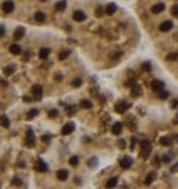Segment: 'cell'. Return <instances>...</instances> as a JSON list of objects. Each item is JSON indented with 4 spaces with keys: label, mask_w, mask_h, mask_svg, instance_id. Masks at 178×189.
Wrapping results in <instances>:
<instances>
[{
    "label": "cell",
    "mask_w": 178,
    "mask_h": 189,
    "mask_svg": "<svg viewBox=\"0 0 178 189\" xmlns=\"http://www.w3.org/2000/svg\"><path fill=\"white\" fill-rule=\"evenodd\" d=\"M150 151H152V145H150V142H147V140L140 142V156H142V158H148Z\"/></svg>",
    "instance_id": "1"
},
{
    "label": "cell",
    "mask_w": 178,
    "mask_h": 189,
    "mask_svg": "<svg viewBox=\"0 0 178 189\" xmlns=\"http://www.w3.org/2000/svg\"><path fill=\"white\" fill-rule=\"evenodd\" d=\"M129 107H130V104H129L127 100H119V102L116 104L114 110H116L117 113H125L129 110Z\"/></svg>",
    "instance_id": "2"
},
{
    "label": "cell",
    "mask_w": 178,
    "mask_h": 189,
    "mask_svg": "<svg viewBox=\"0 0 178 189\" xmlns=\"http://www.w3.org/2000/svg\"><path fill=\"white\" fill-rule=\"evenodd\" d=\"M25 145L28 146V148H31V146H35V133H33V130H31V128H28V130H26Z\"/></svg>",
    "instance_id": "3"
},
{
    "label": "cell",
    "mask_w": 178,
    "mask_h": 189,
    "mask_svg": "<svg viewBox=\"0 0 178 189\" xmlns=\"http://www.w3.org/2000/svg\"><path fill=\"white\" fill-rule=\"evenodd\" d=\"M150 87H152L153 92H160L165 89V84H163V81H160V79H153L152 84H150Z\"/></svg>",
    "instance_id": "4"
},
{
    "label": "cell",
    "mask_w": 178,
    "mask_h": 189,
    "mask_svg": "<svg viewBox=\"0 0 178 189\" xmlns=\"http://www.w3.org/2000/svg\"><path fill=\"white\" fill-rule=\"evenodd\" d=\"M31 94H33V97H35L36 100H40L41 96H43V87H41L40 84H35V86L31 87Z\"/></svg>",
    "instance_id": "5"
},
{
    "label": "cell",
    "mask_w": 178,
    "mask_h": 189,
    "mask_svg": "<svg viewBox=\"0 0 178 189\" xmlns=\"http://www.w3.org/2000/svg\"><path fill=\"white\" fill-rule=\"evenodd\" d=\"M35 169L38 173H46V171H48V164H46L41 158H38L36 159V164H35Z\"/></svg>",
    "instance_id": "6"
},
{
    "label": "cell",
    "mask_w": 178,
    "mask_h": 189,
    "mask_svg": "<svg viewBox=\"0 0 178 189\" xmlns=\"http://www.w3.org/2000/svg\"><path fill=\"white\" fill-rule=\"evenodd\" d=\"M13 8H15V5H13V2H12V0H7V2H3V5H2L3 13H12Z\"/></svg>",
    "instance_id": "7"
},
{
    "label": "cell",
    "mask_w": 178,
    "mask_h": 189,
    "mask_svg": "<svg viewBox=\"0 0 178 189\" xmlns=\"http://www.w3.org/2000/svg\"><path fill=\"white\" fill-rule=\"evenodd\" d=\"M73 132H74V123H73V122H68L66 125L61 128L63 135H69V133H73Z\"/></svg>",
    "instance_id": "8"
},
{
    "label": "cell",
    "mask_w": 178,
    "mask_h": 189,
    "mask_svg": "<svg viewBox=\"0 0 178 189\" xmlns=\"http://www.w3.org/2000/svg\"><path fill=\"white\" fill-rule=\"evenodd\" d=\"M132 158H130V156H125V158H122L121 159V168L122 169H127V168H130V166H132Z\"/></svg>",
    "instance_id": "9"
},
{
    "label": "cell",
    "mask_w": 178,
    "mask_h": 189,
    "mask_svg": "<svg viewBox=\"0 0 178 189\" xmlns=\"http://www.w3.org/2000/svg\"><path fill=\"white\" fill-rule=\"evenodd\" d=\"M73 18H74V21H84L86 20V13L81 12V10H76L73 13Z\"/></svg>",
    "instance_id": "10"
},
{
    "label": "cell",
    "mask_w": 178,
    "mask_h": 189,
    "mask_svg": "<svg viewBox=\"0 0 178 189\" xmlns=\"http://www.w3.org/2000/svg\"><path fill=\"white\" fill-rule=\"evenodd\" d=\"M173 28V21L167 20V21H163L162 25H160V31H163V33H167V31H170Z\"/></svg>",
    "instance_id": "11"
},
{
    "label": "cell",
    "mask_w": 178,
    "mask_h": 189,
    "mask_svg": "<svg viewBox=\"0 0 178 189\" xmlns=\"http://www.w3.org/2000/svg\"><path fill=\"white\" fill-rule=\"evenodd\" d=\"M23 35H25V28H23V26H18L15 30V33H13V38H15V40H21Z\"/></svg>",
    "instance_id": "12"
},
{
    "label": "cell",
    "mask_w": 178,
    "mask_h": 189,
    "mask_svg": "<svg viewBox=\"0 0 178 189\" xmlns=\"http://www.w3.org/2000/svg\"><path fill=\"white\" fill-rule=\"evenodd\" d=\"M130 89H132V96H134V97H137V96H140V94H142V87L139 86L137 82H135L134 86H130Z\"/></svg>",
    "instance_id": "13"
},
{
    "label": "cell",
    "mask_w": 178,
    "mask_h": 189,
    "mask_svg": "<svg viewBox=\"0 0 178 189\" xmlns=\"http://www.w3.org/2000/svg\"><path fill=\"white\" fill-rule=\"evenodd\" d=\"M112 133H114V135H121V133H122V123H119V122L114 123V125H112Z\"/></svg>",
    "instance_id": "14"
},
{
    "label": "cell",
    "mask_w": 178,
    "mask_h": 189,
    "mask_svg": "<svg viewBox=\"0 0 178 189\" xmlns=\"http://www.w3.org/2000/svg\"><path fill=\"white\" fill-rule=\"evenodd\" d=\"M163 10H165V5H163V3H155V5L152 7V13H155V15H157V13H162Z\"/></svg>",
    "instance_id": "15"
},
{
    "label": "cell",
    "mask_w": 178,
    "mask_h": 189,
    "mask_svg": "<svg viewBox=\"0 0 178 189\" xmlns=\"http://www.w3.org/2000/svg\"><path fill=\"white\" fill-rule=\"evenodd\" d=\"M116 10H117V7L114 5V3H109V5L104 8V13H106V15H114V12Z\"/></svg>",
    "instance_id": "16"
},
{
    "label": "cell",
    "mask_w": 178,
    "mask_h": 189,
    "mask_svg": "<svg viewBox=\"0 0 178 189\" xmlns=\"http://www.w3.org/2000/svg\"><path fill=\"white\" fill-rule=\"evenodd\" d=\"M38 56H40L41 59H46V58L50 56V48H41L40 53H38Z\"/></svg>",
    "instance_id": "17"
},
{
    "label": "cell",
    "mask_w": 178,
    "mask_h": 189,
    "mask_svg": "<svg viewBox=\"0 0 178 189\" xmlns=\"http://www.w3.org/2000/svg\"><path fill=\"white\" fill-rule=\"evenodd\" d=\"M56 176H58V179H60V181H66V179H68V171H66V169H60Z\"/></svg>",
    "instance_id": "18"
},
{
    "label": "cell",
    "mask_w": 178,
    "mask_h": 189,
    "mask_svg": "<svg viewBox=\"0 0 178 189\" xmlns=\"http://www.w3.org/2000/svg\"><path fill=\"white\" fill-rule=\"evenodd\" d=\"M35 20L38 21V23H43V21L46 20V15L43 13V12H36V13H35Z\"/></svg>",
    "instance_id": "19"
},
{
    "label": "cell",
    "mask_w": 178,
    "mask_h": 189,
    "mask_svg": "<svg viewBox=\"0 0 178 189\" xmlns=\"http://www.w3.org/2000/svg\"><path fill=\"white\" fill-rule=\"evenodd\" d=\"M0 125H2V127H5V128L10 127V120H8V117H5V115H0Z\"/></svg>",
    "instance_id": "20"
},
{
    "label": "cell",
    "mask_w": 178,
    "mask_h": 189,
    "mask_svg": "<svg viewBox=\"0 0 178 189\" xmlns=\"http://www.w3.org/2000/svg\"><path fill=\"white\" fill-rule=\"evenodd\" d=\"M64 8H66V2H64V0H60V2L55 5V10L56 12H63Z\"/></svg>",
    "instance_id": "21"
},
{
    "label": "cell",
    "mask_w": 178,
    "mask_h": 189,
    "mask_svg": "<svg viewBox=\"0 0 178 189\" xmlns=\"http://www.w3.org/2000/svg\"><path fill=\"white\" fill-rule=\"evenodd\" d=\"M155 178H157V173H155V171H152V173H148V176L145 178V184H147V186H148V184H152V183H153V179H155Z\"/></svg>",
    "instance_id": "22"
},
{
    "label": "cell",
    "mask_w": 178,
    "mask_h": 189,
    "mask_svg": "<svg viewBox=\"0 0 178 189\" xmlns=\"http://www.w3.org/2000/svg\"><path fill=\"white\" fill-rule=\"evenodd\" d=\"M116 186H117V178H111V179L106 183V188H107V189H114Z\"/></svg>",
    "instance_id": "23"
},
{
    "label": "cell",
    "mask_w": 178,
    "mask_h": 189,
    "mask_svg": "<svg viewBox=\"0 0 178 189\" xmlns=\"http://www.w3.org/2000/svg\"><path fill=\"white\" fill-rule=\"evenodd\" d=\"M10 53L17 56V54H20V53H21V48L15 43V45H12V46H10Z\"/></svg>",
    "instance_id": "24"
},
{
    "label": "cell",
    "mask_w": 178,
    "mask_h": 189,
    "mask_svg": "<svg viewBox=\"0 0 178 189\" xmlns=\"http://www.w3.org/2000/svg\"><path fill=\"white\" fill-rule=\"evenodd\" d=\"M160 145H163V146H170V145H172V138L170 137H162L160 138Z\"/></svg>",
    "instance_id": "25"
},
{
    "label": "cell",
    "mask_w": 178,
    "mask_h": 189,
    "mask_svg": "<svg viewBox=\"0 0 178 189\" xmlns=\"http://www.w3.org/2000/svg\"><path fill=\"white\" fill-rule=\"evenodd\" d=\"M13 72H15V66H13V64H10V66H7L5 69H3V74H5V76H12Z\"/></svg>",
    "instance_id": "26"
},
{
    "label": "cell",
    "mask_w": 178,
    "mask_h": 189,
    "mask_svg": "<svg viewBox=\"0 0 178 189\" xmlns=\"http://www.w3.org/2000/svg\"><path fill=\"white\" fill-rule=\"evenodd\" d=\"M69 53H71L69 49H63V51H60V56H58L60 58V61H64V59L69 56Z\"/></svg>",
    "instance_id": "27"
},
{
    "label": "cell",
    "mask_w": 178,
    "mask_h": 189,
    "mask_svg": "<svg viewBox=\"0 0 178 189\" xmlns=\"http://www.w3.org/2000/svg\"><path fill=\"white\" fill-rule=\"evenodd\" d=\"M73 87H81V84H82V79L81 77H76V79H73Z\"/></svg>",
    "instance_id": "28"
},
{
    "label": "cell",
    "mask_w": 178,
    "mask_h": 189,
    "mask_svg": "<svg viewBox=\"0 0 178 189\" xmlns=\"http://www.w3.org/2000/svg\"><path fill=\"white\" fill-rule=\"evenodd\" d=\"M168 96H170V94H168V92L165 91V89H163V91H160V92H158V97L162 99V100H165V99H168Z\"/></svg>",
    "instance_id": "29"
},
{
    "label": "cell",
    "mask_w": 178,
    "mask_h": 189,
    "mask_svg": "<svg viewBox=\"0 0 178 189\" xmlns=\"http://www.w3.org/2000/svg\"><path fill=\"white\" fill-rule=\"evenodd\" d=\"M81 107H82V109H91V107H92L91 100H81Z\"/></svg>",
    "instance_id": "30"
},
{
    "label": "cell",
    "mask_w": 178,
    "mask_h": 189,
    "mask_svg": "<svg viewBox=\"0 0 178 189\" xmlns=\"http://www.w3.org/2000/svg\"><path fill=\"white\" fill-rule=\"evenodd\" d=\"M36 115H38V110H36V109H31L30 112L26 113V117L28 118H33V117H36Z\"/></svg>",
    "instance_id": "31"
},
{
    "label": "cell",
    "mask_w": 178,
    "mask_h": 189,
    "mask_svg": "<svg viewBox=\"0 0 178 189\" xmlns=\"http://www.w3.org/2000/svg\"><path fill=\"white\" fill-rule=\"evenodd\" d=\"M78 163H79L78 156H71V158H69V164H71V166H78Z\"/></svg>",
    "instance_id": "32"
},
{
    "label": "cell",
    "mask_w": 178,
    "mask_h": 189,
    "mask_svg": "<svg viewBox=\"0 0 178 189\" xmlns=\"http://www.w3.org/2000/svg\"><path fill=\"white\" fill-rule=\"evenodd\" d=\"M167 59H168V61H177V59H178V53H172V54H168Z\"/></svg>",
    "instance_id": "33"
},
{
    "label": "cell",
    "mask_w": 178,
    "mask_h": 189,
    "mask_svg": "<svg viewBox=\"0 0 178 189\" xmlns=\"http://www.w3.org/2000/svg\"><path fill=\"white\" fill-rule=\"evenodd\" d=\"M172 15L173 16H178V5H173L172 7Z\"/></svg>",
    "instance_id": "34"
},
{
    "label": "cell",
    "mask_w": 178,
    "mask_h": 189,
    "mask_svg": "<svg viewBox=\"0 0 178 189\" xmlns=\"http://www.w3.org/2000/svg\"><path fill=\"white\" fill-rule=\"evenodd\" d=\"M96 15H97V16L104 15V8H102V7H97V8H96Z\"/></svg>",
    "instance_id": "35"
},
{
    "label": "cell",
    "mask_w": 178,
    "mask_h": 189,
    "mask_svg": "<svg viewBox=\"0 0 178 189\" xmlns=\"http://www.w3.org/2000/svg\"><path fill=\"white\" fill-rule=\"evenodd\" d=\"M12 183H13V186H21V181L18 178H13L12 179Z\"/></svg>",
    "instance_id": "36"
},
{
    "label": "cell",
    "mask_w": 178,
    "mask_h": 189,
    "mask_svg": "<svg viewBox=\"0 0 178 189\" xmlns=\"http://www.w3.org/2000/svg\"><path fill=\"white\" fill-rule=\"evenodd\" d=\"M48 115H50V117H56V115H58V110H55V109H53V110H50V112H48Z\"/></svg>",
    "instance_id": "37"
},
{
    "label": "cell",
    "mask_w": 178,
    "mask_h": 189,
    "mask_svg": "<svg viewBox=\"0 0 178 189\" xmlns=\"http://www.w3.org/2000/svg\"><path fill=\"white\" fill-rule=\"evenodd\" d=\"M119 148H125V142H124V140H119Z\"/></svg>",
    "instance_id": "38"
},
{
    "label": "cell",
    "mask_w": 178,
    "mask_h": 189,
    "mask_svg": "<svg viewBox=\"0 0 178 189\" xmlns=\"http://www.w3.org/2000/svg\"><path fill=\"white\" fill-rule=\"evenodd\" d=\"M143 69H145V71H150V63H143Z\"/></svg>",
    "instance_id": "39"
},
{
    "label": "cell",
    "mask_w": 178,
    "mask_h": 189,
    "mask_svg": "<svg viewBox=\"0 0 178 189\" xmlns=\"http://www.w3.org/2000/svg\"><path fill=\"white\" fill-rule=\"evenodd\" d=\"M125 84H127V86L130 87V86H134V84H135V81H134V79H129V81L125 82Z\"/></svg>",
    "instance_id": "40"
},
{
    "label": "cell",
    "mask_w": 178,
    "mask_h": 189,
    "mask_svg": "<svg viewBox=\"0 0 178 189\" xmlns=\"http://www.w3.org/2000/svg\"><path fill=\"white\" fill-rule=\"evenodd\" d=\"M41 140H43V142H50V140H51V137H50V135H45V137L41 138Z\"/></svg>",
    "instance_id": "41"
},
{
    "label": "cell",
    "mask_w": 178,
    "mask_h": 189,
    "mask_svg": "<svg viewBox=\"0 0 178 189\" xmlns=\"http://www.w3.org/2000/svg\"><path fill=\"white\" fill-rule=\"evenodd\" d=\"M3 35H5V28H3V26H0V38H2Z\"/></svg>",
    "instance_id": "42"
},
{
    "label": "cell",
    "mask_w": 178,
    "mask_h": 189,
    "mask_svg": "<svg viewBox=\"0 0 178 189\" xmlns=\"http://www.w3.org/2000/svg\"><path fill=\"white\" fill-rule=\"evenodd\" d=\"M170 159H172V158H170V156H168V155H167V156H163V161H165V163H168V161H170Z\"/></svg>",
    "instance_id": "43"
},
{
    "label": "cell",
    "mask_w": 178,
    "mask_h": 189,
    "mask_svg": "<svg viewBox=\"0 0 178 189\" xmlns=\"http://www.w3.org/2000/svg\"><path fill=\"white\" fill-rule=\"evenodd\" d=\"M31 56V54H30V51H26V54H25V56H23V59H25V61H26V59H28V58H30Z\"/></svg>",
    "instance_id": "44"
},
{
    "label": "cell",
    "mask_w": 178,
    "mask_h": 189,
    "mask_svg": "<svg viewBox=\"0 0 178 189\" xmlns=\"http://www.w3.org/2000/svg\"><path fill=\"white\" fill-rule=\"evenodd\" d=\"M40 2H46V0H40Z\"/></svg>",
    "instance_id": "45"
}]
</instances>
